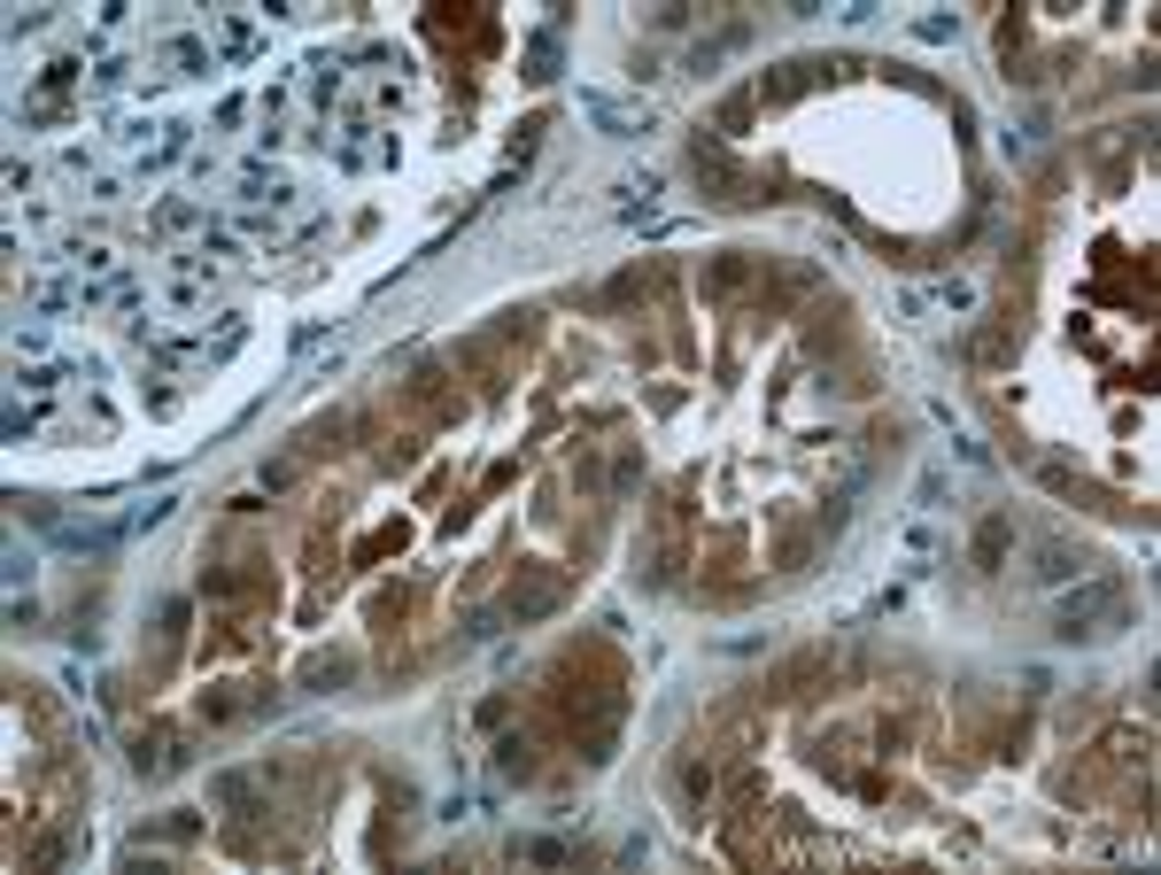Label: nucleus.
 I'll list each match as a JSON object with an SVG mask.
<instances>
[{
    "label": "nucleus",
    "instance_id": "1",
    "mask_svg": "<svg viewBox=\"0 0 1161 875\" xmlns=\"http://www.w3.org/2000/svg\"><path fill=\"white\" fill-rule=\"evenodd\" d=\"M1123 604V589L1115 582H1091V589H1076L1069 604H1061V636H1084V620H1100V612H1115Z\"/></svg>",
    "mask_w": 1161,
    "mask_h": 875
},
{
    "label": "nucleus",
    "instance_id": "2",
    "mask_svg": "<svg viewBox=\"0 0 1161 875\" xmlns=\"http://www.w3.org/2000/svg\"><path fill=\"white\" fill-rule=\"evenodd\" d=\"M1038 558H1046V566H1038V574H1046V582H1061V574H1076V558H1069V550H1061V542H1046V550H1038Z\"/></svg>",
    "mask_w": 1161,
    "mask_h": 875
}]
</instances>
